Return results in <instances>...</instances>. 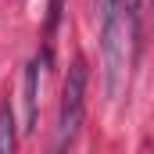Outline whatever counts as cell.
<instances>
[{"instance_id":"3957f363","label":"cell","mask_w":154,"mask_h":154,"mask_svg":"<svg viewBox=\"0 0 154 154\" xmlns=\"http://www.w3.org/2000/svg\"><path fill=\"white\" fill-rule=\"evenodd\" d=\"M36 82H39V61L25 65V79H22V97H25V129H36Z\"/></svg>"},{"instance_id":"6da1fadb","label":"cell","mask_w":154,"mask_h":154,"mask_svg":"<svg viewBox=\"0 0 154 154\" xmlns=\"http://www.w3.org/2000/svg\"><path fill=\"white\" fill-rule=\"evenodd\" d=\"M86 61H72L68 75L61 86V111H57V133H54V154H65L68 143L75 140L79 125H82V111H86Z\"/></svg>"},{"instance_id":"5b68a950","label":"cell","mask_w":154,"mask_h":154,"mask_svg":"<svg viewBox=\"0 0 154 154\" xmlns=\"http://www.w3.org/2000/svg\"><path fill=\"white\" fill-rule=\"evenodd\" d=\"M57 22H61V0H50V14H47V32H50V36H54Z\"/></svg>"},{"instance_id":"7a4b0ae2","label":"cell","mask_w":154,"mask_h":154,"mask_svg":"<svg viewBox=\"0 0 154 154\" xmlns=\"http://www.w3.org/2000/svg\"><path fill=\"white\" fill-rule=\"evenodd\" d=\"M97 14H100V43H104V65H108V93H118V79H122V0H97Z\"/></svg>"},{"instance_id":"277c9868","label":"cell","mask_w":154,"mask_h":154,"mask_svg":"<svg viewBox=\"0 0 154 154\" xmlns=\"http://www.w3.org/2000/svg\"><path fill=\"white\" fill-rule=\"evenodd\" d=\"M14 151V115H11V104L4 100L0 104V154Z\"/></svg>"}]
</instances>
